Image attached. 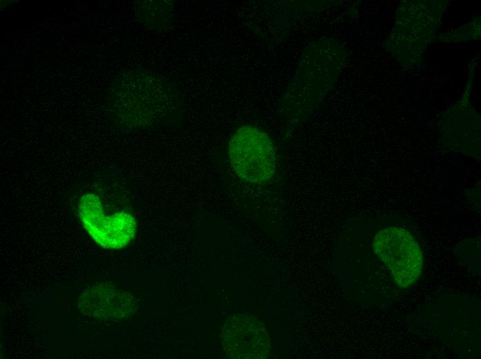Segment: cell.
Returning <instances> with one entry per match:
<instances>
[{
    "mask_svg": "<svg viewBox=\"0 0 481 359\" xmlns=\"http://www.w3.org/2000/svg\"><path fill=\"white\" fill-rule=\"evenodd\" d=\"M228 152L234 172L243 180L260 184L274 175V147L260 128L251 125L238 128L229 141Z\"/></svg>",
    "mask_w": 481,
    "mask_h": 359,
    "instance_id": "cell-1",
    "label": "cell"
},
{
    "mask_svg": "<svg viewBox=\"0 0 481 359\" xmlns=\"http://www.w3.org/2000/svg\"><path fill=\"white\" fill-rule=\"evenodd\" d=\"M78 213L88 234L102 248H124L136 233L137 222L132 214L120 211L106 215L100 197L95 193H88L81 197Z\"/></svg>",
    "mask_w": 481,
    "mask_h": 359,
    "instance_id": "cell-3",
    "label": "cell"
},
{
    "mask_svg": "<svg viewBox=\"0 0 481 359\" xmlns=\"http://www.w3.org/2000/svg\"><path fill=\"white\" fill-rule=\"evenodd\" d=\"M222 342L227 356L233 358H264L270 349V336L261 322L243 315L226 322Z\"/></svg>",
    "mask_w": 481,
    "mask_h": 359,
    "instance_id": "cell-4",
    "label": "cell"
},
{
    "mask_svg": "<svg viewBox=\"0 0 481 359\" xmlns=\"http://www.w3.org/2000/svg\"><path fill=\"white\" fill-rule=\"evenodd\" d=\"M372 247L390 271L398 287L408 289L419 279L423 266L422 253L409 231L395 226L380 230L374 237Z\"/></svg>",
    "mask_w": 481,
    "mask_h": 359,
    "instance_id": "cell-2",
    "label": "cell"
}]
</instances>
